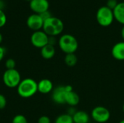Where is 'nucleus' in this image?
<instances>
[{"mask_svg": "<svg viewBox=\"0 0 124 123\" xmlns=\"http://www.w3.org/2000/svg\"><path fill=\"white\" fill-rule=\"evenodd\" d=\"M76 112V109L74 108V107H70L68 109V112L67 114H68V115H70V116L73 117V115Z\"/></svg>", "mask_w": 124, "mask_h": 123, "instance_id": "28", "label": "nucleus"}, {"mask_svg": "<svg viewBox=\"0 0 124 123\" xmlns=\"http://www.w3.org/2000/svg\"><path fill=\"white\" fill-rule=\"evenodd\" d=\"M123 112H124V104H123Z\"/></svg>", "mask_w": 124, "mask_h": 123, "instance_id": "33", "label": "nucleus"}, {"mask_svg": "<svg viewBox=\"0 0 124 123\" xmlns=\"http://www.w3.org/2000/svg\"><path fill=\"white\" fill-rule=\"evenodd\" d=\"M40 16L41 17V18L43 19V20H44V21H45V20H48L49 18H50L51 17H52V15L51 12H50L49 10H47V11H46V12H42L41 14H40Z\"/></svg>", "mask_w": 124, "mask_h": 123, "instance_id": "24", "label": "nucleus"}, {"mask_svg": "<svg viewBox=\"0 0 124 123\" xmlns=\"http://www.w3.org/2000/svg\"><path fill=\"white\" fill-rule=\"evenodd\" d=\"M38 123H51V120L48 116L44 115L39 118Z\"/></svg>", "mask_w": 124, "mask_h": 123, "instance_id": "25", "label": "nucleus"}, {"mask_svg": "<svg viewBox=\"0 0 124 123\" xmlns=\"http://www.w3.org/2000/svg\"><path fill=\"white\" fill-rule=\"evenodd\" d=\"M29 6L35 14H40L42 12L49 10V3L48 0H31Z\"/></svg>", "mask_w": 124, "mask_h": 123, "instance_id": "9", "label": "nucleus"}, {"mask_svg": "<svg viewBox=\"0 0 124 123\" xmlns=\"http://www.w3.org/2000/svg\"><path fill=\"white\" fill-rule=\"evenodd\" d=\"M25 1H31V0H25Z\"/></svg>", "mask_w": 124, "mask_h": 123, "instance_id": "34", "label": "nucleus"}, {"mask_svg": "<svg viewBox=\"0 0 124 123\" xmlns=\"http://www.w3.org/2000/svg\"><path fill=\"white\" fill-rule=\"evenodd\" d=\"M2 41H3V36H2V35H1V33H0V44L1 43V42H2Z\"/></svg>", "mask_w": 124, "mask_h": 123, "instance_id": "31", "label": "nucleus"}, {"mask_svg": "<svg viewBox=\"0 0 124 123\" xmlns=\"http://www.w3.org/2000/svg\"><path fill=\"white\" fill-rule=\"evenodd\" d=\"M44 20L40 16V14H31L26 21V25L31 30L33 31H38L41 30V29L43 28L44 25Z\"/></svg>", "mask_w": 124, "mask_h": 123, "instance_id": "8", "label": "nucleus"}, {"mask_svg": "<svg viewBox=\"0 0 124 123\" xmlns=\"http://www.w3.org/2000/svg\"><path fill=\"white\" fill-rule=\"evenodd\" d=\"M118 123H124V120H121V121H120Z\"/></svg>", "mask_w": 124, "mask_h": 123, "instance_id": "32", "label": "nucleus"}, {"mask_svg": "<svg viewBox=\"0 0 124 123\" xmlns=\"http://www.w3.org/2000/svg\"><path fill=\"white\" fill-rule=\"evenodd\" d=\"M89 120L90 117L89 114L83 110L76 111V112L73 115V120L74 123H89Z\"/></svg>", "mask_w": 124, "mask_h": 123, "instance_id": "15", "label": "nucleus"}, {"mask_svg": "<svg viewBox=\"0 0 124 123\" xmlns=\"http://www.w3.org/2000/svg\"><path fill=\"white\" fill-rule=\"evenodd\" d=\"M6 105H7L6 97L3 94H0V109H3L4 108H5Z\"/></svg>", "mask_w": 124, "mask_h": 123, "instance_id": "23", "label": "nucleus"}, {"mask_svg": "<svg viewBox=\"0 0 124 123\" xmlns=\"http://www.w3.org/2000/svg\"><path fill=\"white\" fill-rule=\"evenodd\" d=\"M2 80L4 84L11 88H17L22 80L20 74L16 69L5 70L2 76Z\"/></svg>", "mask_w": 124, "mask_h": 123, "instance_id": "5", "label": "nucleus"}, {"mask_svg": "<svg viewBox=\"0 0 124 123\" xmlns=\"http://www.w3.org/2000/svg\"><path fill=\"white\" fill-rule=\"evenodd\" d=\"M57 43V40L55 36H49V39H48V44L54 46Z\"/></svg>", "mask_w": 124, "mask_h": 123, "instance_id": "26", "label": "nucleus"}, {"mask_svg": "<svg viewBox=\"0 0 124 123\" xmlns=\"http://www.w3.org/2000/svg\"><path fill=\"white\" fill-rule=\"evenodd\" d=\"M55 54V48L54 46L47 44L41 49V55L44 59H50Z\"/></svg>", "mask_w": 124, "mask_h": 123, "instance_id": "16", "label": "nucleus"}, {"mask_svg": "<svg viewBox=\"0 0 124 123\" xmlns=\"http://www.w3.org/2000/svg\"><path fill=\"white\" fill-rule=\"evenodd\" d=\"M12 123H28V120L24 115H17L13 117Z\"/></svg>", "mask_w": 124, "mask_h": 123, "instance_id": "19", "label": "nucleus"}, {"mask_svg": "<svg viewBox=\"0 0 124 123\" xmlns=\"http://www.w3.org/2000/svg\"><path fill=\"white\" fill-rule=\"evenodd\" d=\"M53 91V83L49 79H42L38 83V91L42 94H49Z\"/></svg>", "mask_w": 124, "mask_h": 123, "instance_id": "12", "label": "nucleus"}, {"mask_svg": "<svg viewBox=\"0 0 124 123\" xmlns=\"http://www.w3.org/2000/svg\"><path fill=\"white\" fill-rule=\"evenodd\" d=\"M91 117L96 123H105L110 118V112L103 106H97L92 110Z\"/></svg>", "mask_w": 124, "mask_h": 123, "instance_id": "6", "label": "nucleus"}, {"mask_svg": "<svg viewBox=\"0 0 124 123\" xmlns=\"http://www.w3.org/2000/svg\"><path fill=\"white\" fill-rule=\"evenodd\" d=\"M114 18L121 24L124 25V1L118 2L116 7L113 10Z\"/></svg>", "mask_w": 124, "mask_h": 123, "instance_id": "14", "label": "nucleus"}, {"mask_svg": "<svg viewBox=\"0 0 124 123\" xmlns=\"http://www.w3.org/2000/svg\"><path fill=\"white\" fill-rule=\"evenodd\" d=\"M15 65H16V63L13 59H8L5 62V67H6L7 70L15 69Z\"/></svg>", "mask_w": 124, "mask_h": 123, "instance_id": "20", "label": "nucleus"}, {"mask_svg": "<svg viewBox=\"0 0 124 123\" xmlns=\"http://www.w3.org/2000/svg\"><path fill=\"white\" fill-rule=\"evenodd\" d=\"M49 36L43 30L34 31L31 36L32 45L38 49H41L48 44Z\"/></svg>", "mask_w": 124, "mask_h": 123, "instance_id": "7", "label": "nucleus"}, {"mask_svg": "<svg viewBox=\"0 0 124 123\" xmlns=\"http://www.w3.org/2000/svg\"><path fill=\"white\" fill-rule=\"evenodd\" d=\"M42 29L49 36H57L63 31L64 24L60 18L52 16L44 22Z\"/></svg>", "mask_w": 124, "mask_h": 123, "instance_id": "2", "label": "nucleus"}, {"mask_svg": "<svg viewBox=\"0 0 124 123\" xmlns=\"http://www.w3.org/2000/svg\"><path fill=\"white\" fill-rule=\"evenodd\" d=\"M65 63L68 67H74L76 65L78 62V57L74 54H65V59H64Z\"/></svg>", "mask_w": 124, "mask_h": 123, "instance_id": "17", "label": "nucleus"}, {"mask_svg": "<svg viewBox=\"0 0 124 123\" xmlns=\"http://www.w3.org/2000/svg\"><path fill=\"white\" fill-rule=\"evenodd\" d=\"M111 54L113 57L118 61L124 60V41L116 43L112 48Z\"/></svg>", "mask_w": 124, "mask_h": 123, "instance_id": "11", "label": "nucleus"}, {"mask_svg": "<svg viewBox=\"0 0 124 123\" xmlns=\"http://www.w3.org/2000/svg\"><path fill=\"white\" fill-rule=\"evenodd\" d=\"M118 4V2L117 0H108L107 3H106V6L108 8H110V9L113 10L116 7Z\"/></svg>", "mask_w": 124, "mask_h": 123, "instance_id": "22", "label": "nucleus"}, {"mask_svg": "<svg viewBox=\"0 0 124 123\" xmlns=\"http://www.w3.org/2000/svg\"><path fill=\"white\" fill-rule=\"evenodd\" d=\"M6 22H7V16L4 12L0 9V28H2L3 26H4Z\"/></svg>", "mask_w": 124, "mask_h": 123, "instance_id": "21", "label": "nucleus"}, {"mask_svg": "<svg viewBox=\"0 0 124 123\" xmlns=\"http://www.w3.org/2000/svg\"><path fill=\"white\" fill-rule=\"evenodd\" d=\"M17 91L22 98H30L38 91V83L32 78H25L19 83Z\"/></svg>", "mask_w": 124, "mask_h": 123, "instance_id": "1", "label": "nucleus"}, {"mask_svg": "<svg viewBox=\"0 0 124 123\" xmlns=\"http://www.w3.org/2000/svg\"><path fill=\"white\" fill-rule=\"evenodd\" d=\"M5 53H6V49L3 46H0V62L4 59L5 56Z\"/></svg>", "mask_w": 124, "mask_h": 123, "instance_id": "27", "label": "nucleus"}, {"mask_svg": "<svg viewBox=\"0 0 124 123\" xmlns=\"http://www.w3.org/2000/svg\"><path fill=\"white\" fill-rule=\"evenodd\" d=\"M4 7V2L2 0H0V9L3 10Z\"/></svg>", "mask_w": 124, "mask_h": 123, "instance_id": "29", "label": "nucleus"}, {"mask_svg": "<svg viewBox=\"0 0 124 123\" xmlns=\"http://www.w3.org/2000/svg\"><path fill=\"white\" fill-rule=\"evenodd\" d=\"M54 123H74L73 120V117L68 114H62L59 115L56 120Z\"/></svg>", "mask_w": 124, "mask_h": 123, "instance_id": "18", "label": "nucleus"}, {"mask_svg": "<svg viewBox=\"0 0 124 123\" xmlns=\"http://www.w3.org/2000/svg\"><path fill=\"white\" fill-rule=\"evenodd\" d=\"M66 92L67 91H66L65 86H59L56 87L52 91V101L57 104H65V96Z\"/></svg>", "mask_w": 124, "mask_h": 123, "instance_id": "10", "label": "nucleus"}, {"mask_svg": "<svg viewBox=\"0 0 124 123\" xmlns=\"http://www.w3.org/2000/svg\"><path fill=\"white\" fill-rule=\"evenodd\" d=\"M60 49L65 54H74L78 48V42L75 36L71 34H63L58 40Z\"/></svg>", "mask_w": 124, "mask_h": 123, "instance_id": "3", "label": "nucleus"}, {"mask_svg": "<svg viewBox=\"0 0 124 123\" xmlns=\"http://www.w3.org/2000/svg\"><path fill=\"white\" fill-rule=\"evenodd\" d=\"M121 37H122V38H123V40H124V25L123 26L122 29H121Z\"/></svg>", "mask_w": 124, "mask_h": 123, "instance_id": "30", "label": "nucleus"}, {"mask_svg": "<svg viewBox=\"0 0 124 123\" xmlns=\"http://www.w3.org/2000/svg\"><path fill=\"white\" fill-rule=\"evenodd\" d=\"M96 19L99 25L102 27L110 26L114 20L113 11L107 6H102L97 9Z\"/></svg>", "mask_w": 124, "mask_h": 123, "instance_id": "4", "label": "nucleus"}, {"mask_svg": "<svg viewBox=\"0 0 124 123\" xmlns=\"http://www.w3.org/2000/svg\"><path fill=\"white\" fill-rule=\"evenodd\" d=\"M65 104H68L70 107H76L80 101V97L78 94L73 90L71 91H67L65 96Z\"/></svg>", "mask_w": 124, "mask_h": 123, "instance_id": "13", "label": "nucleus"}]
</instances>
